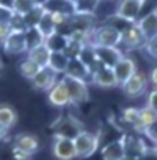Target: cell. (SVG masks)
<instances>
[{
    "label": "cell",
    "mask_w": 157,
    "mask_h": 160,
    "mask_svg": "<svg viewBox=\"0 0 157 160\" xmlns=\"http://www.w3.org/2000/svg\"><path fill=\"white\" fill-rule=\"evenodd\" d=\"M46 2H47V0H34V3H36V5H41V7L44 5Z\"/></svg>",
    "instance_id": "obj_42"
},
{
    "label": "cell",
    "mask_w": 157,
    "mask_h": 160,
    "mask_svg": "<svg viewBox=\"0 0 157 160\" xmlns=\"http://www.w3.org/2000/svg\"><path fill=\"white\" fill-rule=\"evenodd\" d=\"M154 15H155V17H157V7H155V8H154Z\"/></svg>",
    "instance_id": "obj_45"
},
{
    "label": "cell",
    "mask_w": 157,
    "mask_h": 160,
    "mask_svg": "<svg viewBox=\"0 0 157 160\" xmlns=\"http://www.w3.org/2000/svg\"><path fill=\"white\" fill-rule=\"evenodd\" d=\"M36 27L39 29V32L42 34V37H44V39L56 32V24H54L52 15L49 14V12H44V14H42L41 20H39V24L36 25Z\"/></svg>",
    "instance_id": "obj_27"
},
{
    "label": "cell",
    "mask_w": 157,
    "mask_h": 160,
    "mask_svg": "<svg viewBox=\"0 0 157 160\" xmlns=\"http://www.w3.org/2000/svg\"><path fill=\"white\" fill-rule=\"evenodd\" d=\"M19 71H20V74H22L25 79H29V81H30V79H32V76L39 71V68H37L32 61H29V59L25 58L24 61L19 64Z\"/></svg>",
    "instance_id": "obj_31"
},
{
    "label": "cell",
    "mask_w": 157,
    "mask_h": 160,
    "mask_svg": "<svg viewBox=\"0 0 157 160\" xmlns=\"http://www.w3.org/2000/svg\"><path fill=\"white\" fill-rule=\"evenodd\" d=\"M123 155H125V152H123L122 138L108 142V143H105L102 147V158L103 160H122Z\"/></svg>",
    "instance_id": "obj_20"
},
{
    "label": "cell",
    "mask_w": 157,
    "mask_h": 160,
    "mask_svg": "<svg viewBox=\"0 0 157 160\" xmlns=\"http://www.w3.org/2000/svg\"><path fill=\"white\" fill-rule=\"evenodd\" d=\"M49 56H51V51L47 49L44 44L34 47V49L27 51V59L32 61L37 68H46L47 62H49Z\"/></svg>",
    "instance_id": "obj_21"
},
{
    "label": "cell",
    "mask_w": 157,
    "mask_h": 160,
    "mask_svg": "<svg viewBox=\"0 0 157 160\" xmlns=\"http://www.w3.org/2000/svg\"><path fill=\"white\" fill-rule=\"evenodd\" d=\"M36 3H34V0H14V7H12V10L15 12V14H27V12L32 8Z\"/></svg>",
    "instance_id": "obj_32"
},
{
    "label": "cell",
    "mask_w": 157,
    "mask_h": 160,
    "mask_svg": "<svg viewBox=\"0 0 157 160\" xmlns=\"http://www.w3.org/2000/svg\"><path fill=\"white\" fill-rule=\"evenodd\" d=\"M17 123V111L10 105H0V125H3L8 132L15 127Z\"/></svg>",
    "instance_id": "obj_24"
},
{
    "label": "cell",
    "mask_w": 157,
    "mask_h": 160,
    "mask_svg": "<svg viewBox=\"0 0 157 160\" xmlns=\"http://www.w3.org/2000/svg\"><path fill=\"white\" fill-rule=\"evenodd\" d=\"M91 79H93V83L97 86H100V88H115V86H118L112 68L100 66L97 71L91 74Z\"/></svg>",
    "instance_id": "obj_17"
},
{
    "label": "cell",
    "mask_w": 157,
    "mask_h": 160,
    "mask_svg": "<svg viewBox=\"0 0 157 160\" xmlns=\"http://www.w3.org/2000/svg\"><path fill=\"white\" fill-rule=\"evenodd\" d=\"M66 76L69 78H75V79H81V81H88L91 79V72L90 69L81 62L80 58H71L68 62V68H66Z\"/></svg>",
    "instance_id": "obj_18"
},
{
    "label": "cell",
    "mask_w": 157,
    "mask_h": 160,
    "mask_svg": "<svg viewBox=\"0 0 157 160\" xmlns=\"http://www.w3.org/2000/svg\"><path fill=\"white\" fill-rule=\"evenodd\" d=\"M8 32H10L8 24H0V46L3 44V41H5V37L8 36Z\"/></svg>",
    "instance_id": "obj_39"
},
{
    "label": "cell",
    "mask_w": 157,
    "mask_h": 160,
    "mask_svg": "<svg viewBox=\"0 0 157 160\" xmlns=\"http://www.w3.org/2000/svg\"><path fill=\"white\" fill-rule=\"evenodd\" d=\"M88 44L98 47H117L120 44V32L108 24L95 25L88 34Z\"/></svg>",
    "instance_id": "obj_1"
},
{
    "label": "cell",
    "mask_w": 157,
    "mask_h": 160,
    "mask_svg": "<svg viewBox=\"0 0 157 160\" xmlns=\"http://www.w3.org/2000/svg\"><path fill=\"white\" fill-rule=\"evenodd\" d=\"M51 147H52V155L58 160H75L76 158L75 143H73V140H69V138L54 137Z\"/></svg>",
    "instance_id": "obj_7"
},
{
    "label": "cell",
    "mask_w": 157,
    "mask_h": 160,
    "mask_svg": "<svg viewBox=\"0 0 157 160\" xmlns=\"http://www.w3.org/2000/svg\"><path fill=\"white\" fill-rule=\"evenodd\" d=\"M42 14H44V8H42L41 5H34L27 14H24L22 19H24V24H25V29L27 27H36V25L39 24V20H41Z\"/></svg>",
    "instance_id": "obj_29"
},
{
    "label": "cell",
    "mask_w": 157,
    "mask_h": 160,
    "mask_svg": "<svg viewBox=\"0 0 157 160\" xmlns=\"http://www.w3.org/2000/svg\"><path fill=\"white\" fill-rule=\"evenodd\" d=\"M122 160H135V158H130V157H127V155H123V157H122Z\"/></svg>",
    "instance_id": "obj_44"
},
{
    "label": "cell",
    "mask_w": 157,
    "mask_h": 160,
    "mask_svg": "<svg viewBox=\"0 0 157 160\" xmlns=\"http://www.w3.org/2000/svg\"><path fill=\"white\" fill-rule=\"evenodd\" d=\"M112 69H113V74H115V78H117V83H118V86H122L125 81L130 79V78L137 72V64H135V61L132 58H128V56L123 54L120 58V61L117 62Z\"/></svg>",
    "instance_id": "obj_8"
},
{
    "label": "cell",
    "mask_w": 157,
    "mask_h": 160,
    "mask_svg": "<svg viewBox=\"0 0 157 160\" xmlns=\"http://www.w3.org/2000/svg\"><path fill=\"white\" fill-rule=\"evenodd\" d=\"M52 133L54 137H63V138H69V140H75L80 133L85 130L81 120H78L73 115H63L52 123Z\"/></svg>",
    "instance_id": "obj_2"
},
{
    "label": "cell",
    "mask_w": 157,
    "mask_h": 160,
    "mask_svg": "<svg viewBox=\"0 0 157 160\" xmlns=\"http://www.w3.org/2000/svg\"><path fill=\"white\" fill-rule=\"evenodd\" d=\"M61 83H63L64 88H66V91L69 94V101H71L73 106H80V105H83V103L88 101L90 91H88V84H86V81L75 79V78H69L66 74H63Z\"/></svg>",
    "instance_id": "obj_3"
},
{
    "label": "cell",
    "mask_w": 157,
    "mask_h": 160,
    "mask_svg": "<svg viewBox=\"0 0 157 160\" xmlns=\"http://www.w3.org/2000/svg\"><path fill=\"white\" fill-rule=\"evenodd\" d=\"M147 108H150L152 111L157 115V89L152 88L149 93H147Z\"/></svg>",
    "instance_id": "obj_35"
},
{
    "label": "cell",
    "mask_w": 157,
    "mask_h": 160,
    "mask_svg": "<svg viewBox=\"0 0 157 160\" xmlns=\"http://www.w3.org/2000/svg\"><path fill=\"white\" fill-rule=\"evenodd\" d=\"M68 62H69V58L64 52H51L47 68L52 69V71L59 76V74H64V72H66Z\"/></svg>",
    "instance_id": "obj_23"
},
{
    "label": "cell",
    "mask_w": 157,
    "mask_h": 160,
    "mask_svg": "<svg viewBox=\"0 0 157 160\" xmlns=\"http://www.w3.org/2000/svg\"><path fill=\"white\" fill-rule=\"evenodd\" d=\"M147 79H149V84H152V88L157 89V66L150 69L149 76H147Z\"/></svg>",
    "instance_id": "obj_38"
},
{
    "label": "cell",
    "mask_w": 157,
    "mask_h": 160,
    "mask_svg": "<svg viewBox=\"0 0 157 160\" xmlns=\"http://www.w3.org/2000/svg\"><path fill=\"white\" fill-rule=\"evenodd\" d=\"M7 135H8V130L3 127V125H0V140H3Z\"/></svg>",
    "instance_id": "obj_41"
},
{
    "label": "cell",
    "mask_w": 157,
    "mask_h": 160,
    "mask_svg": "<svg viewBox=\"0 0 157 160\" xmlns=\"http://www.w3.org/2000/svg\"><path fill=\"white\" fill-rule=\"evenodd\" d=\"M3 51L7 54H22L27 52V47H25V39H24V32L22 31H10L8 36L3 41Z\"/></svg>",
    "instance_id": "obj_13"
},
{
    "label": "cell",
    "mask_w": 157,
    "mask_h": 160,
    "mask_svg": "<svg viewBox=\"0 0 157 160\" xmlns=\"http://www.w3.org/2000/svg\"><path fill=\"white\" fill-rule=\"evenodd\" d=\"M56 81H58V74L46 66V68H39V71L32 76L30 83H32V86L36 89H39V91L47 93L52 86L56 84Z\"/></svg>",
    "instance_id": "obj_10"
},
{
    "label": "cell",
    "mask_w": 157,
    "mask_h": 160,
    "mask_svg": "<svg viewBox=\"0 0 157 160\" xmlns=\"http://www.w3.org/2000/svg\"><path fill=\"white\" fill-rule=\"evenodd\" d=\"M75 150H76V158H88L91 157L100 147V140L97 133H91L88 130H83L75 140Z\"/></svg>",
    "instance_id": "obj_4"
},
{
    "label": "cell",
    "mask_w": 157,
    "mask_h": 160,
    "mask_svg": "<svg viewBox=\"0 0 157 160\" xmlns=\"http://www.w3.org/2000/svg\"><path fill=\"white\" fill-rule=\"evenodd\" d=\"M44 46L51 52H64L66 51V46H68V37L64 34H59V32H54L51 34L49 37L44 39Z\"/></svg>",
    "instance_id": "obj_22"
},
{
    "label": "cell",
    "mask_w": 157,
    "mask_h": 160,
    "mask_svg": "<svg viewBox=\"0 0 157 160\" xmlns=\"http://www.w3.org/2000/svg\"><path fill=\"white\" fill-rule=\"evenodd\" d=\"M144 37L140 31L137 29V25L132 24L130 27H127L125 31L120 32V44H123L128 49H135V47H142L144 46Z\"/></svg>",
    "instance_id": "obj_16"
},
{
    "label": "cell",
    "mask_w": 157,
    "mask_h": 160,
    "mask_svg": "<svg viewBox=\"0 0 157 160\" xmlns=\"http://www.w3.org/2000/svg\"><path fill=\"white\" fill-rule=\"evenodd\" d=\"M93 52H95L97 61L100 62V66H105V68H113L120 61L122 56H123V52H122L118 47H98V46H93Z\"/></svg>",
    "instance_id": "obj_11"
},
{
    "label": "cell",
    "mask_w": 157,
    "mask_h": 160,
    "mask_svg": "<svg viewBox=\"0 0 157 160\" xmlns=\"http://www.w3.org/2000/svg\"><path fill=\"white\" fill-rule=\"evenodd\" d=\"M0 5L7 7V8H12L14 7V0H0Z\"/></svg>",
    "instance_id": "obj_40"
},
{
    "label": "cell",
    "mask_w": 157,
    "mask_h": 160,
    "mask_svg": "<svg viewBox=\"0 0 157 160\" xmlns=\"http://www.w3.org/2000/svg\"><path fill=\"white\" fill-rule=\"evenodd\" d=\"M154 147H155V148H157V143H155V145H154Z\"/></svg>",
    "instance_id": "obj_47"
},
{
    "label": "cell",
    "mask_w": 157,
    "mask_h": 160,
    "mask_svg": "<svg viewBox=\"0 0 157 160\" xmlns=\"http://www.w3.org/2000/svg\"><path fill=\"white\" fill-rule=\"evenodd\" d=\"M47 99L52 106L56 108H66V106H71V101H69V94L64 88V84L61 83V79L56 81V84L47 91Z\"/></svg>",
    "instance_id": "obj_14"
},
{
    "label": "cell",
    "mask_w": 157,
    "mask_h": 160,
    "mask_svg": "<svg viewBox=\"0 0 157 160\" xmlns=\"http://www.w3.org/2000/svg\"><path fill=\"white\" fill-rule=\"evenodd\" d=\"M155 120H157V115L150 110V108H147V106L139 108V123H137V127H135V130L142 132L144 128H147L150 123H154Z\"/></svg>",
    "instance_id": "obj_28"
},
{
    "label": "cell",
    "mask_w": 157,
    "mask_h": 160,
    "mask_svg": "<svg viewBox=\"0 0 157 160\" xmlns=\"http://www.w3.org/2000/svg\"><path fill=\"white\" fill-rule=\"evenodd\" d=\"M144 3H145V0H118L115 15L130 24H135L144 8Z\"/></svg>",
    "instance_id": "obj_5"
},
{
    "label": "cell",
    "mask_w": 157,
    "mask_h": 160,
    "mask_svg": "<svg viewBox=\"0 0 157 160\" xmlns=\"http://www.w3.org/2000/svg\"><path fill=\"white\" fill-rule=\"evenodd\" d=\"M2 72H3V62H2V59H0V76H2Z\"/></svg>",
    "instance_id": "obj_43"
},
{
    "label": "cell",
    "mask_w": 157,
    "mask_h": 160,
    "mask_svg": "<svg viewBox=\"0 0 157 160\" xmlns=\"http://www.w3.org/2000/svg\"><path fill=\"white\" fill-rule=\"evenodd\" d=\"M140 133H144V137L155 145V143H157V120H155L154 123H150L147 128H144Z\"/></svg>",
    "instance_id": "obj_33"
},
{
    "label": "cell",
    "mask_w": 157,
    "mask_h": 160,
    "mask_svg": "<svg viewBox=\"0 0 157 160\" xmlns=\"http://www.w3.org/2000/svg\"><path fill=\"white\" fill-rule=\"evenodd\" d=\"M14 150L27 155V157H32L39 150V138L32 133H19L14 138Z\"/></svg>",
    "instance_id": "obj_9"
},
{
    "label": "cell",
    "mask_w": 157,
    "mask_h": 160,
    "mask_svg": "<svg viewBox=\"0 0 157 160\" xmlns=\"http://www.w3.org/2000/svg\"><path fill=\"white\" fill-rule=\"evenodd\" d=\"M12 14H14V10H12V8H7V7L0 5V24H8Z\"/></svg>",
    "instance_id": "obj_36"
},
{
    "label": "cell",
    "mask_w": 157,
    "mask_h": 160,
    "mask_svg": "<svg viewBox=\"0 0 157 160\" xmlns=\"http://www.w3.org/2000/svg\"><path fill=\"white\" fill-rule=\"evenodd\" d=\"M147 88H149V79H147V76L140 71H137L130 79H127L122 84V91H123V94L128 98L142 96V94L147 91Z\"/></svg>",
    "instance_id": "obj_6"
},
{
    "label": "cell",
    "mask_w": 157,
    "mask_h": 160,
    "mask_svg": "<svg viewBox=\"0 0 157 160\" xmlns=\"http://www.w3.org/2000/svg\"><path fill=\"white\" fill-rule=\"evenodd\" d=\"M135 25L140 31L144 41H150V39L157 37V17L154 15V12H149L142 19H139L135 22Z\"/></svg>",
    "instance_id": "obj_15"
},
{
    "label": "cell",
    "mask_w": 157,
    "mask_h": 160,
    "mask_svg": "<svg viewBox=\"0 0 157 160\" xmlns=\"http://www.w3.org/2000/svg\"><path fill=\"white\" fill-rule=\"evenodd\" d=\"M140 160H157V148H155V147H152V148L147 147V150L144 152Z\"/></svg>",
    "instance_id": "obj_37"
},
{
    "label": "cell",
    "mask_w": 157,
    "mask_h": 160,
    "mask_svg": "<svg viewBox=\"0 0 157 160\" xmlns=\"http://www.w3.org/2000/svg\"><path fill=\"white\" fill-rule=\"evenodd\" d=\"M142 47H144V51H145L152 59H155V61H157V37L150 39V41H145Z\"/></svg>",
    "instance_id": "obj_34"
},
{
    "label": "cell",
    "mask_w": 157,
    "mask_h": 160,
    "mask_svg": "<svg viewBox=\"0 0 157 160\" xmlns=\"http://www.w3.org/2000/svg\"><path fill=\"white\" fill-rule=\"evenodd\" d=\"M120 120H122L123 123H127V125L137 127V123H139V108L128 106V108H125V110H122Z\"/></svg>",
    "instance_id": "obj_30"
},
{
    "label": "cell",
    "mask_w": 157,
    "mask_h": 160,
    "mask_svg": "<svg viewBox=\"0 0 157 160\" xmlns=\"http://www.w3.org/2000/svg\"><path fill=\"white\" fill-rule=\"evenodd\" d=\"M42 8H44V12H49V14H61L68 17L75 14V3L69 2V0H47L42 5Z\"/></svg>",
    "instance_id": "obj_19"
},
{
    "label": "cell",
    "mask_w": 157,
    "mask_h": 160,
    "mask_svg": "<svg viewBox=\"0 0 157 160\" xmlns=\"http://www.w3.org/2000/svg\"><path fill=\"white\" fill-rule=\"evenodd\" d=\"M122 143H123L125 155L130 158H135V160H140L144 152L147 150L145 142L137 135H123L122 137Z\"/></svg>",
    "instance_id": "obj_12"
},
{
    "label": "cell",
    "mask_w": 157,
    "mask_h": 160,
    "mask_svg": "<svg viewBox=\"0 0 157 160\" xmlns=\"http://www.w3.org/2000/svg\"><path fill=\"white\" fill-rule=\"evenodd\" d=\"M100 0H76L75 2V14L80 15H93L98 12Z\"/></svg>",
    "instance_id": "obj_25"
},
{
    "label": "cell",
    "mask_w": 157,
    "mask_h": 160,
    "mask_svg": "<svg viewBox=\"0 0 157 160\" xmlns=\"http://www.w3.org/2000/svg\"><path fill=\"white\" fill-rule=\"evenodd\" d=\"M24 39H25V47H27V51L44 44V37H42V34L39 32L37 27H27L25 29L24 31Z\"/></svg>",
    "instance_id": "obj_26"
},
{
    "label": "cell",
    "mask_w": 157,
    "mask_h": 160,
    "mask_svg": "<svg viewBox=\"0 0 157 160\" xmlns=\"http://www.w3.org/2000/svg\"><path fill=\"white\" fill-rule=\"evenodd\" d=\"M69 2H73V3H75V2H76V0H69Z\"/></svg>",
    "instance_id": "obj_46"
}]
</instances>
